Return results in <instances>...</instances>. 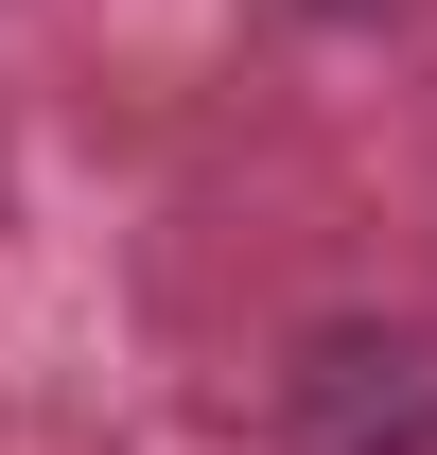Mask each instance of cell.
I'll return each mask as SVG.
<instances>
[]
</instances>
